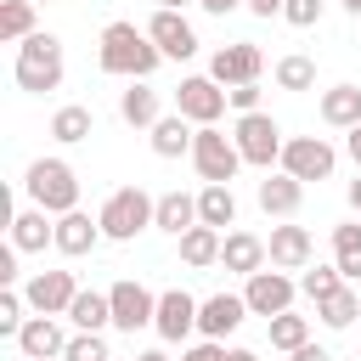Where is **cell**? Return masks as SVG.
Masks as SVG:
<instances>
[{"label":"cell","instance_id":"836d02e7","mask_svg":"<svg viewBox=\"0 0 361 361\" xmlns=\"http://www.w3.org/2000/svg\"><path fill=\"white\" fill-rule=\"evenodd\" d=\"M34 34V0H0V39L23 45Z\"/></svg>","mask_w":361,"mask_h":361},{"label":"cell","instance_id":"d590c367","mask_svg":"<svg viewBox=\"0 0 361 361\" xmlns=\"http://www.w3.org/2000/svg\"><path fill=\"white\" fill-rule=\"evenodd\" d=\"M23 310H28L23 288H0V333H6V338H17V333H23V322H28Z\"/></svg>","mask_w":361,"mask_h":361},{"label":"cell","instance_id":"44dd1931","mask_svg":"<svg viewBox=\"0 0 361 361\" xmlns=\"http://www.w3.org/2000/svg\"><path fill=\"white\" fill-rule=\"evenodd\" d=\"M220 265L237 271V276H254V271L271 265V248H265V237H254V231H226V243H220Z\"/></svg>","mask_w":361,"mask_h":361},{"label":"cell","instance_id":"c3c4849f","mask_svg":"<svg viewBox=\"0 0 361 361\" xmlns=\"http://www.w3.org/2000/svg\"><path fill=\"white\" fill-rule=\"evenodd\" d=\"M338 6H344V11H350V17H361V0H338Z\"/></svg>","mask_w":361,"mask_h":361},{"label":"cell","instance_id":"4fadbf2b","mask_svg":"<svg viewBox=\"0 0 361 361\" xmlns=\"http://www.w3.org/2000/svg\"><path fill=\"white\" fill-rule=\"evenodd\" d=\"M73 293H79L73 271H34V276L23 282V299H28V310H39V316H68Z\"/></svg>","mask_w":361,"mask_h":361},{"label":"cell","instance_id":"7a4b0ae2","mask_svg":"<svg viewBox=\"0 0 361 361\" xmlns=\"http://www.w3.org/2000/svg\"><path fill=\"white\" fill-rule=\"evenodd\" d=\"M62 73H68V62H62V39H56V34H45V28H34V34L17 45V62H11L17 90L45 96V90H56V85H62Z\"/></svg>","mask_w":361,"mask_h":361},{"label":"cell","instance_id":"52a82bcc","mask_svg":"<svg viewBox=\"0 0 361 361\" xmlns=\"http://www.w3.org/2000/svg\"><path fill=\"white\" fill-rule=\"evenodd\" d=\"M276 169H288L293 180H327V175L338 169V152H333L327 135H288Z\"/></svg>","mask_w":361,"mask_h":361},{"label":"cell","instance_id":"9a60e30c","mask_svg":"<svg viewBox=\"0 0 361 361\" xmlns=\"http://www.w3.org/2000/svg\"><path fill=\"white\" fill-rule=\"evenodd\" d=\"M248 316H254V310H248V299H243V293H209V299L197 305V333L226 344V338H231Z\"/></svg>","mask_w":361,"mask_h":361},{"label":"cell","instance_id":"7c38bea8","mask_svg":"<svg viewBox=\"0 0 361 361\" xmlns=\"http://www.w3.org/2000/svg\"><path fill=\"white\" fill-rule=\"evenodd\" d=\"M209 73L231 90V85H254L259 73H265V51L254 45V39H231V45H220L214 56H209Z\"/></svg>","mask_w":361,"mask_h":361},{"label":"cell","instance_id":"83f0119b","mask_svg":"<svg viewBox=\"0 0 361 361\" xmlns=\"http://www.w3.org/2000/svg\"><path fill=\"white\" fill-rule=\"evenodd\" d=\"M316 322H322V327H333V333L355 327V322H361V288H355V282H344L338 293L316 299Z\"/></svg>","mask_w":361,"mask_h":361},{"label":"cell","instance_id":"f35d334b","mask_svg":"<svg viewBox=\"0 0 361 361\" xmlns=\"http://www.w3.org/2000/svg\"><path fill=\"white\" fill-rule=\"evenodd\" d=\"M226 102H231L237 113H259V79H254V85H231Z\"/></svg>","mask_w":361,"mask_h":361},{"label":"cell","instance_id":"f1b7e54d","mask_svg":"<svg viewBox=\"0 0 361 361\" xmlns=\"http://www.w3.org/2000/svg\"><path fill=\"white\" fill-rule=\"evenodd\" d=\"M90 135H96V113H90L85 102H68V107H56V113H51V141L79 147V141H90Z\"/></svg>","mask_w":361,"mask_h":361},{"label":"cell","instance_id":"7dc6e473","mask_svg":"<svg viewBox=\"0 0 361 361\" xmlns=\"http://www.w3.org/2000/svg\"><path fill=\"white\" fill-rule=\"evenodd\" d=\"M135 361H169V355H164V350H141Z\"/></svg>","mask_w":361,"mask_h":361},{"label":"cell","instance_id":"8992f818","mask_svg":"<svg viewBox=\"0 0 361 361\" xmlns=\"http://www.w3.org/2000/svg\"><path fill=\"white\" fill-rule=\"evenodd\" d=\"M192 169L203 175V180H237V169H243V152H237V141L220 130V124H197V135H192Z\"/></svg>","mask_w":361,"mask_h":361},{"label":"cell","instance_id":"ffe728a7","mask_svg":"<svg viewBox=\"0 0 361 361\" xmlns=\"http://www.w3.org/2000/svg\"><path fill=\"white\" fill-rule=\"evenodd\" d=\"M265 248H271V265H276V271H305L310 254H316V243H310L305 226H271Z\"/></svg>","mask_w":361,"mask_h":361},{"label":"cell","instance_id":"6da1fadb","mask_svg":"<svg viewBox=\"0 0 361 361\" xmlns=\"http://www.w3.org/2000/svg\"><path fill=\"white\" fill-rule=\"evenodd\" d=\"M158 62H164V51H158L152 34L135 28V23H107L102 39H96V68L113 73V79H152Z\"/></svg>","mask_w":361,"mask_h":361},{"label":"cell","instance_id":"4316f807","mask_svg":"<svg viewBox=\"0 0 361 361\" xmlns=\"http://www.w3.org/2000/svg\"><path fill=\"white\" fill-rule=\"evenodd\" d=\"M197 220L214 226V231L237 226V192H231L226 180H203V192H197Z\"/></svg>","mask_w":361,"mask_h":361},{"label":"cell","instance_id":"7402d4cb","mask_svg":"<svg viewBox=\"0 0 361 361\" xmlns=\"http://www.w3.org/2000/svg\"><path fill=\"white\" fill-rule=\"evenodd\" d=\"M118 118L135 124V130H152L164 118V96L147 85V79H130V90H118Z\"/></svg>","mask_w":361,"mask_h":361},{"label":"cell","instance_id":"cb8c5ba5","mask_svg":"<svg viewBox=\"0 0 361 361\" xmlns=\"http://www.w3.org/2000/svg\"><path fill=\"white\" fill-rule=\"evenodd\" d=\"M180 243V265H192V271H209V265H220V243H226V231H214V226H192V231H180L175 237Z\"/></svg>","mask_w":361,"mask_h":361},{"label":"cell","instance_id":"7bdbcfd3","mask_svg":"<svg viewBox=\"0 0 361 361\" xmlns=\"http://www.w3.org/2000/svg\"><path fill=\"white\" fill-rule=\"evenodd\" d=\"M344 152H350V164L361 169V124H355V130H344Z\"/></svg>","mask_w":361,"mask_h":361},{"label":"cell","instance_id":"d6986e66","mask_svg":"<svg viewBox=\"0 0 361 361\" xmlns=\"http://www.w3.org/2000/svg\"><path fill=\"white\" fill-rule=\"evenodd\" d=\"M96 243H102V220H90L85 209H68V214H56V254H68V259H85V254H96Z\"/></svg>","mask_w":361,"mask_h":361},{"label":"cell","instance_id":"9c48e42d","mask_svg":"<svg viewBox=\"0 0 361 361\" xmlns=\"http://www.w3.org/2000/svg\"><path fill=\"white\" fill-rule=\"evenodd\" d=\"M226 107H231V102H226V85H220L214 73H192V79H180V90H175V113H186L192 124H220Z\"/></svg>","mask_w":361,"mask_h":361},{"label":"cell","instance_id":"30bf717a","mask_svg":"<svg viewBox=\"0 0 361 361\" xmlns=\"http://www.w3.org/2000/svg\"><path fill=\"white\" fill-rule=\"evenodd\" d=\"M107 299H113V327L118 333H141V327H152V316H158V293L152 288H141L135 276H124V282H113L107 288Z\"/></svg>","mask_w":361,"mask_h":361},{"label":"cell","instance_id":"5bb4252c","mask_svg":"<svg viewBox=\"0 0 361 361\" xmlns=\"http://www.w3.org/2000/svg\"><path fill=\"white\" fill-rule=\"evenodd\" d=\"M147 34H152V45L164 51V62H186V56H197V34H192V23H186L180 11H169V6H158V11L147 17Z\"/></svg>","mask_w":361,"mask_h":361},{"label":"cell","instance_id":"bcb514c9","mask_svg":"<svg viewBox=\"0 0 361 361\" xmlns=\"http://www.w3.org/2000/svg\"><path fill=\"white\" fill-rule=\"evenodd\" d=\"M226 361H259V355H254V350H243V344H237V350H226Z\"/></svg>","mask_w":361,"mask_h":361},{"label":"cell","instance_id":"ee69618b","mask_svg":"<svg viewBox=\"0 0 361 361\" xmlns=\"http://www.w3.org/2000/svg\"><path fill=\"white\" fill-rule=\"evenodd\" d=\"M197 6H203V11H209V17H226V11H237V6H243V0H197Z\"/></svg>","mask_w":361,"mask_h":361},{"label":"cell","instance_id":"f6af8a7d","mask_svg":"<svg viewBox=\"0 0 361 361\" xmlns=\"http://www.w3.org/2000/svg\"><path fill=\"white\" fill-rule=\"evenodd\" d=\"M350 209L361 214V169H355V180H350Z\"/></svg>","mask_w":361,"mask_h":361},{"label":"cell","instance_id":"277c9868","mask_svg":"<svg viewBox=\"0 0 361 361\" xmlns=\"http://www.w3.org/2000/svg\"><path fill=\"white\" fill-rule=\"evenodd\" d=\"M152 214H158V197H147L141 186H118V192H107V203L96 209L107 243H135V237L152 226Z\"/></svg>","mask_w":361,"mask_h":361},{"label":"cell","instance_id":"f907efd6","mask_svg":"<svg viewBox=\"0 0 361 361\" xmlns=\"http://www.w3.org/2000/svg\"><path fill=\"white\" fill-rule=\"evenodd\" d=\"M23 361H28V355H23Z\"/></svg>","mask_w":361,"mask_h":361},{"label":"cell","instance_id":"5b68a950","mask_svg":"<svg viewBox=\"0 0 361 361\" xmlns=\"http://www.w3.org/2000/svg\"><path fill=\"white\" fill-rule=\"evenodd\" d=\"M231 141H237L243 164H254V169H271V164H282V147H288V135H282V124H276L271 113H237V130H231Z\"/></svg>","mask_w":361,"mask_h":361},{"label":"cell","instance_id":"d4e9b609","mask_svg":"<svg viewBox=\"0 0 361 361\" xmlns=\"http://www.w3.org/2000/svg\"><path fill=\"white\" fill-rule=\"evenodd\" d=\"M68 322H73V333H107L113 327V299L96 293V288H79L73 305H68Z\"/></svg>","mask_w":361,"mask_h":361},{"label":"cell","instance_id":"1f68e13d","mask_svg":"<svg viewBox=\"0 0 361 361\" xmlns=\"http://www.w3.org/2000/svg\"><path fill=\"white\" fill-rule=\"evenodd\" d=\"M265 327H271V350H282V355L299 350V344H310V316H299V310H282Z\"/></svg>","mask_w":361,"mask_h":361},{"label":"cell","instance_id":"60d3db41","mask_svg":"<svg viewBox=\"0 0 361 361\" xmlns=\"http://www.w3.org/2000/svg\"><path fill=\"white\" fill-rule=\"evenodd\" d=\"M243 6H248L254 17H282V6H288V0H243Z\"/></svg>","mask_w":361,"mask_h":361},{"label":"cell","instance_id":"d6a6232c","mask_svg":"<svg viewBox=\"0 0 361 361\" xmlns=\"http://www.w3.org/2000/svg\"><path fill=\"white\" fill-rule=\"evenodd\" d=\"M276 85L282 90H316V62L305 56V51H288V56H276Z\"/></svg>","mask_w":361,"mask_h":361},{"label":"cell","instance_id":"4dcf8cb0","mask_svg":"<svg viewBox=\"0 0 361 361\" xmlns=\"http://www.w3.org/2000/svg\"><path fill=\"white\" fill-rule=\"evenodd\" d=\"M333 265L344 271V282H361V214L333 226Z\"/></svg>","mask_w":361,"mask_h":361},{"label":"cell","instance_id":"8fae6325","mask_svg":"<svg viewBox=\"0 0 361 361\" xmlns=\"http://www.w3.org/2000/svg\"><path fill=\"white\" fill-rule=\"evenodd\" d=\"M197 305H203V299H192L186 288H164V293H158L152 333H158L164 344H186V338L197 333Z\"/></svg>","mask_w":361,"mask_h":361},{"label":"cell","instance_id":"603a6c76","mask_svg":"<svg viewBox=\"0 0 361 361\" xmlns=\"http://www.w3.org/2000/svg\"><path fill=\"white\" fill-rule=\"evenodd\" d=\"M192 135H197V124H192L186 113H164L147 141H152L158 158H192Z\"/></svg>","mask_w":361,"mask_h":361},{"label":"cell","instance_id":"f546056e","mask_svg":"<svg viewBox=\"0 0 361 361\" xmlns=\"http://www.w3.org/2000/svg\"><path fill=\"white\" fill-rule=\"evenodd\" d=\"M152 226H158V231H169V237L192 231V226H197V197H192V192H164V197H158Z\"/></svg>","mask_w":361,"mask_h":361},{"label":"cell","instance_id":"74e56055","mask_svg":"<svg viewBox=\"0 0 361 361\" xmlns=\"http://www.w3.org/2000/svg\"><path fill=\"white\" fill-rule=\"evenodd\" d=\"M322 11H327L322 0H288V6H282V17H288L293 28H316V23H322Z\"/></svg>","mask_w":361,"mask_h":361},{"label":"cell","instance_id":"484cf974","mask_svg":"<svg viewBox=\"0 0 361 361\" xmlns=\"http://www.w3.org/2000/svg\"><path fill=\"white\" fill-rule=\"evenodd\" d=\"M316 113H322V124H333V130H355V124H361V85H333V90H322Z\"/></svg>","mask_w":361,"mask_h":361},{"label":"cell","instance_id":"e0dca14e","mask_svg":"<svg viewBox=\"0 0 361 361\" xmlns=\"http://www.w3.org/2000/svg\"><path fill=\"white\" fill-rule=\"evenodd\" d=\"M254 203H259L271 220H293V214H299V203H305V180H293L288 169H276V175L265 169V180L254 186Z\"/></svg>","mask_w":361,"mask_h":361},{"label":"cell","instance_id":"ab89813d","mask_svg":"<svg viewBox=\"0 0 361 361\" xmlns=\"http://www.w3.org/2000/svg\"><path fill=\"white\" fill-rule=\"evenodd\" d=\"M180 361H226V344L220 338H197V344L180 350Z\"/></svg>","mask_w":361,"mask_h":361},{"label":"cell","instance_id":"ac0fdd59","mask_svg":"<svg viewBox=\"0 0 361 361\" xmlns=\"http://www.w3.org/2000/svg\"><path fill=\"white\" fill-rule=\"evenodd\" d=\"M11 243H17L23 254H45V248H56V214H45L39 203L17 209V214H11Z\"/></svg>","mask_w":361,"mask_h":361},{"label":"cell","instance_id":"3957f363","mask_svg":"<svg viewBox=\"0 0 361 361\" xmlns=\"http://www.w3.org/2000/svg\"><path fill=\"white\" fill-rule=\"evenodd\" d=\"M23 192H28V203H39L45 214L79 209V175H73L68 158H34L28 175H23Z\"/></svg>","mask_w":361,"mask_h":361},{"label":"cell","instance_id":"2e32d148","mask_svg":"<svg viewBox=\"0 0 361 361\" xmlns=\"http://www.w3.org/2000/svg\"><path fill=\"white\" fill-rule=\"evenodd\" d=\"M68 338L73 333H62V316H28L23 322V333H17V350L28 355V361H62V350H68Z\"/></svg>","mask_w":361,"mask_h":361},{"label":"cell","instance_id":"e575fe53","mask_svg":"<svg viewBox=\"0 0 361 361\" xmlns=\"http://www.w3.org/2000/svg\"><path fill=\"white\" fill-rule=\"evenodd\" d=\"M344 288V271L338 265H305L299 271V293L305 299H327V293H338Z\"/></svg>","mask_w":361,"mask_h":361},{"label":"cell","instance_id":"ba28073f","mask_svg":"<svg viewBox=\"0 0 361 361\" xmlns=\"http://www.w3.org/2000/svg\"><path fill=\"white\" fill-rule=\"evenodd\" d=\"M293 293H299V276H288V271H254V276H243V299H248V310L254 316H282V310H293Z\"/></svg>","mask_w":361,"mask_h":361},{"label":"cell","instance_id":"8d00e7d4","mask_svg":"<svg viewBox=\"0 0 361 361\" xmlns=\"http://www.w3.org/2000/svg\"><path fill=\"white\" fill-rule=\"evenodd\" d=\"M62 361H113V355H107V338L102 333H73L68 350H62Z\"/></svg>","mask_w":361,"mask_h":361},{"label":"cell","instance_id":"b9f144b4","mask_svg":"<svg viewBox=\"0 0 361 361\" xmlns=\"http://www.w3.org/2000/svg\"><path fill=\"white\" fill-rule=\"evenodd\" d=\"M288 361H333L322 344H299V350H288Z\"/></svg>","mask_w":361,"mask_h":361},{"label":"cell","instance_id":"681fc988","mask_svg":"<svg viewBox=\"0 0 361 361\" xmlns=\"http://www.w3.org/2000/svg\"><path fill=\"white\" fill-rule=\"evenodd\" d=\"M34 6H51V0H34Z\"/></svg>","mask_w":361,"mask_h":361}]
</instances>
